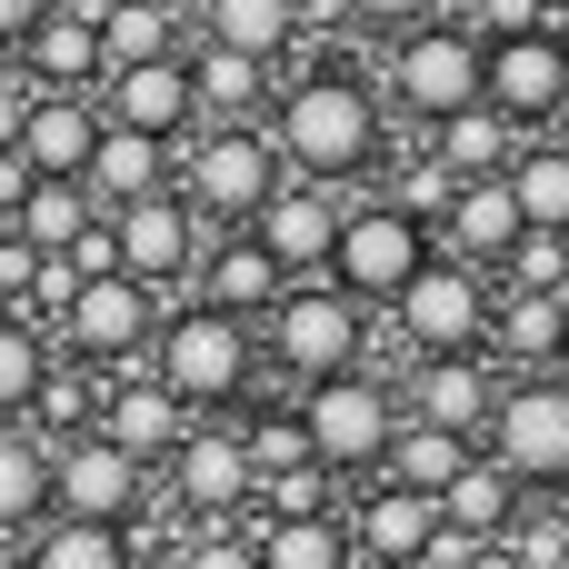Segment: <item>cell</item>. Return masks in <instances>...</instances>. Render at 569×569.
Here are the masks:
<instances>
[{
  "instance_id": "obj_37",
  "label": "cell",
  "mask_w": 569,
  "mask_h": 569,
  "mask_svg": "<svg viewBox=\"0 0 569 569\" xmlns=\"http://www.w3.org/2000/svg\"><path fill=\"white\" fill-rule=\"evenodd\" d=\"M40 370H50V340H40L20 310H0V420H30V390H40Z\"/></svg>"
},
{
  "instance_id": "obj_38",
  "label": "cell",
  "mask_w": 569,
  "mask_h": 569,
  "mask_svg": "<svg viewBox=\"0 0 569 569\" xmlns=\"http://www.w3.org/2000/svg\"><path fill=\"white\" fill-rule=\"evenodd\" d=\"M500 280H510V290H569V230L530 220V230H520V250L500 260Z\"/></svg>"
},
{
  "instance_id": "obj_1",
  "label": "cell",
  "mask_w": 569,
  "mask_h": 569,
  "mask_svg": "<svg viewBox=\"0 0 569 569\" xmlns=\"http://www.w3.org/2000/svg\"><path fill=\"white\" fill-rule=\"evenodd\" d=\"M270 140H280V160L300 170V180H360V170H380V150H390V120H380V90L370 80H350V70H310V80H290L280 100H270Z\"/></svg>"
},
{
  "instance_id": "obj_16",
  "label": "cell",
  "mask_w": 569,
  "mask_h": 569,
  "mask_svg": "<svg viewBox=\"0 0 569 569\" xmlns=\"http://www.w3.org/2000/svg\"><path fill=\"white\" fill-rule=\"evenodd\" d=\"M20 70H30L40 90H90V80L110 70V50H100V0H50L40 30L20 40Z\"/></svg>"
},
{
  "instance_id": "obj_3",
  "label": "cell",
  "mask_w": 569,
  "mask_h": 569,
  "mask_svg": "<svg viewBox=\"0 0 569 569\" xmlns=\"http://www.w3.org/2000/svg\"><path fill=\"white\" fill-rule=\"evenodd\" d=\"M260 350H270V370H290L300 390L330 380V370H360V350H370V300H350L330 270H300V280L260 310Z\"/></svg>"
},
{
  "instance_id": "obj_10",
  "label": "cell",
  "mask_w": 569,
  "mask_h": 569,
  "mask_svg": "<svg viewBox=\"0 0 569 569\" xmlns=\"http://www.w3.org/2000/svg\"><path fill=\"white\" fill-rule=\"evenodd\" d=\"M50 510L60 520H140L150 510V460H130L110 430H80V440H60L50 450Z\"/></svg>"
},
{
  "instance_id": "obj_17",
  "label": "cell",
  "mask_w": 569,
  "mask_h": 569,
  "mask_svg": "<svg viewBox=\"0 0 569 569\" xmlns=\"http://www.w3.org/2000/svg\"><path fill=\"white\" fill-rule=\"evenodd\" d=\"M520 520H530V480H520L500 450H470L460 480L440 490V530H460V540H510Z\"/></svg>"
},
{
  "instance_id": "obj_25",
  "label": "cell",
  "mask_w": 569,
  "mask_h": 569,
  "mask_svg": "<svg viewBox=\"0 0 569 569\" xmlns=\"http://www.w3.org/2000/svg\"><path fill=\"white\" fill-rule=\"evenodd\" d=\"M90 190H100V210L170 190V140H160V130H130V120H100V140H90Z\"/></svg>"
},
{
  "instance_id": "obj_6",
  "label": "cell",
  "mask_w": 569,
  "mask_h": 569,
  "mask_svg": "<svg viewBox=\"0 0 569 569\" xmlns=\"http://www.w3.org/2000/svg\"><path fill=\"white\" fill-rule=\"evenodd\" d=\"M490 310H500V270H480V260H420V280L390 300V320H400V340L430 360V350H490Z\"/></svg>"
},
{
  "instance_id": "obj_12",
  "label": "cell",
  "mask_w": 569,
  "mask_h": 569,
  "mask_svg": "<svg viewBox=\"0 0 569 569\" xmlns=\"http://www.w3.org/2000/svg\"><path fill=\"white\" fill-rule=\"evenodd\" d=\"M490 110H510L520 130H550L569 110V30L560 20L490 40Z\"/></svg>"
},
{
  "instance_id": "obj_31",
  "label": "cell",
  "mask_w": 569,
  "mask_h": 569,
  "mask_svg": "<svg viewBox=\"0 0 569 569\" xmlns=\"http://www.w3.org/2000/svg\"><path fill=\"white\" fill-rule=\"evenodd\" d=\"M470 450H480V440H470V430H450V420H420V410H410V420H400V440H390V460H380V470H390V480H400V490H430V500H440V490H450V480H460V460H470Z\"/></svg>"
},
{
  "instance_id": "obj_45",
  "label": "cell",
  "mask_w": 569,
  "mask_h": 569,
  "mask_svg": "<svg viewBox=\"0 0 569 569\" xmlns=\"http://www.w3.org/2000/svg\"><path fill=\"white\" fill-rule=\"evenodd\" d=\"M40 10H50V0H0V50H10V60H20V40L40 30Z\"/></svg>"
},
{
  "instance_id": "obj_13",
  "label": "cell",
  "mask_w": 569,
  "mask_h": 569,
  "mask_svg": "<svg viewBox=\"0 0 569 569\" xmlns=\"http://www.w3.org/2000/svg\"><path fill=\"white\" fill-rule=\"evenodd\" d=\"M120 270L170 290V280H200V210L180 190H150V200H120Z\"/></svg>"
},
{
  "instance_id": "obj_28",
  "label": "cell",
  "mask_w": 569,
  "mask_h": 569,
  "mask_svg": "<svg viewBox=\"0 0 569 569\" xmlns=\"http://www.w3.org/2000/svg\"><path fill=\"white\" fill-rule=\"evenodd\" d=\"M420 140H430L460 180H490V170H510V160H520V120H510V110H490V100L450 110V120H440V130H420Z\"/></svg>"
},
{
  "instance_id": "obj_2",
  "label": "cell",
  "mask_w": 569,
  "mask_h": 569,
  "mask_svg": "<svg viewBox=\"0 0 569 569\" xmlns=\"http://www.w3.org/2000/svg\"><path fill=\"white\" fill-rule=\"evenodd\" d=\"M150 370L190 400V410H230V400H250V370H260V330H250V310H230V300H180V310H160V340H150Z\"/></svg>"
},
{
  "instance_id": "obj_46",
  "label": "cell",
  "mask_w": 569,
  "mask_h": 569,
  "mask_svg": "<svg viewBox=\"0 0 569 569\" xmlns=\"http://www.w3.org/2000/svg\"><path fill=\"white\" fill-rule=\"evenodd\" d=\"M460 569H530V560H520V540H470Z\"/></svg>"
},
{
  "instance_id": "obj_49",
  "label": "cell",
  "mask_w": 569,
  "mask_h": 569,
  "mask_svg": "<svg viewBox=\"0 0 569 569\" xmlns=\"http://www.w3.org/2000/svg\"><path fill=\"white\" fill-rule=\"evenodd\" d=\"M550 569H569V560H550Z\"/></svg>"
},
{
  "instance_id": "obj_9",
  "label": "cell",
  "mask_w": 569,
  "mask_h": 569,
  "mask_svg": "<svg viewBox=\"0 0 569 569\" xmlns=\"http://www.w3.org/2000/svg\"><path fill=\"white\" fill-rule=\"evenodd\" d=\"M60 340H70V360H90V370H110V360H150V340H160V290L130 280V270L80 280V290L60 300Z\"/></svg>"
},
{
  "instance_id": "obj_22",
  "label": "cell",
  "mask_w": 569,
  "mask_h": 569,
  "mask_svg": "<svg viewBox=\"0 0 569 569\" xmlns=\"http://www.w3.org/2000/svg\"><path fill=\"white\" fill-rule=\"evenodd\" d=\"M100 100L90 90H30V120H20V160L30 170H80L90 180V140H100Z\"/></svg>"
},
{
  "instance_id": "obj_29",
  "label": "cell",
  "mask_w": 569,
  "mask_h": 569,
  "mask_svg": "<svg viewBox=\"0 0 569 569\" xmlns=\"http://www.w3.org/2000/svg\"><path fill=\"white\" fill-rule=\"evenodd\" d=\"M250 520H260V569H350L360 560V540H350L340 510H300V520L250 510Z\"/></svg>"
},
{
  "instance_id": "obj_39",
  "label": "cell",
  "mask_w": 569,
  "mask_h": 569,
  "mask_svg": "<svg viewBox=\"0 0 569 569\" xmlns=\"http://www.w3.org/2000/svg\"><path fill=\"white\" fill-rule=\"evenodd\" d=\"M240 440H250L260 480H270V470H300V460H320V450H310V420H300V410H260V420H250Z\"/></svg>"
},
{
  "instance_id": "obj_33",
  "label": "cell",
  "mask_w": 569,
  "mask_h": 569,
  "mask_svg": "<svg viewBox=\"0 0 569 569\" xmlns=\"http://www.w3.org/2000/svg\"><path fill=\"white\" fill-rule=\"evenodd\" d=\"M30 430L60 450V440H80V430H100V390H90V360H50L40 370V390H30Z\"/></svg>"
},
{
  "instance_id": "obj_27",
  "label": "cell",
  "mask_w": 569,
  "mask_h": 569,
  "mask_svg": "<svg viewBox=\"0 0 569 569\" xmlns=\"http://www.w3.org/2000/svg\"><path fill=\"white\" fill-rule=\"evenodd\" d=\"M190 80H200V120H260V100H270V60L230 50V40H200Z\"/></svg>"
},
{
  "instance_id": "obj_48",
  "label": "cell",
  "mask_w": 569,
  "mask_h": 569,
  "mask_svg": "<svg viewBox=\"0 0 569 569\" xmlns=\"http://www.w3.org/2000/svg\"><path fill=\"white\" fill-rule=\"evenodd\" d=\"M560 550H569V510H560Z\"/></svg>"
},
{
  "instance_id": "obj_43",
  "label": "cell",
  "mask_w": 569,
  "mask_h": 569,
  "mask_svg": "<svg viewBox=\"0 0 569 569\" xmlns=\"http://www.w3.org/2000/svg\"><path fill=\"white\" fill-rule=\"evenodd\" d=\"M430 10H440V0H350V20H360V30H390V40H400L410 20H430Z\"/></svg>"
},
{
  "instance_id": "obj_50",
  "label": "cell",
  "mask_w": 569,
  "mask_h": 569,
  "mask_svg": "<svg viewBox=\"0 0 569 569\" xmlns=\"http://www.w3.org/2000/svg\"><path fill=\"white\" fill-rule=\"evenodd\" d=\"M560 120H569V110H560Z\"/></svg>"
},
{
  "instance_id": "obj_30",
  "label": "cell",
  "mask_w": 569,
  "mask_h": 569,
  "mask_svg": "<svg viewBox=\"0 0 569 569\" xmlns=\"http://www.w3.org/2000/svg\"><path fill=\"white\" fill-rule=\"evenodd\" d=\"M50 520V440L30 420H0V540Z\"/></svg>"
},
{
  "instance_id": "obj_42",
  "label": "cell",
  "mask_w": 569,
  "mask_h": 569,
  "mask_svg": "<svg viewBox=\"0 0 569 569\" xmlns=\"http://www.w3.org/2000/svg\"><path fill=\"white\" fill-rule=\"evenodd\" d=\"M540 20H560V0H470L480 40H510V30H540Z\"/></svg>"
},
{
  "instance_id": "obj_5",
  "label": "cell",
  "mask_w": 569,
  "mask_h": 569,
  "mask_svg": "<svg viewBox=\"0 0 569 569\" xmlns=\"http://www.w3.org/2000/svg\"><path fill=\"white\" fill-rule=\"evenodd\" d=\"M280 170H290V160H280L270 130H250V120H210L200 150H190V170H180V200H190L210 230H250V220L270 210Z\"/></svg>"
},
{
  "instance_id": "obj_41",
  "label": "cell",
  "mask_w": 569,
  "mask_h": 569,
  "mask_svg": "<svg viewBox=\"0 0 569 569\" xmlns=\"http://www.w3.org/2000/svg\"><path fill=\"white\" fill-rule=\"evenodd\" d=\"M450 200H460V170H450L440 150H430L420 170H400V210H410V220H450Z\"/></svg>"
},
{
  "instance_id": "obj_40",
  "label": "cell",
  "mask_w": 569,
  "mask_h": 569,
  "mask_svg": "<svg viewBox=\"0 0 569 569\" xmlns=\"http://www.w3.org/2000/svg\"><path fill=\"white\" fill-rule=\"evenodd\" d=\"M180 569H260V520L240 510V530L220 520V530H200L190 550H180Z\"/></svg>"
},
{
  "instance_id": "obj_19",
  "label": "cell",
  "mask_w": 569,
  "mask_h": 569,
  "mask_svg": "<svg viewBox=\"0 0 569 569\" xmlns=\"http://www.w3.org/2000/svg\"><path fill=\"white\" fill-rule=\"evenodd\" d=\"M100 430L130 450V460H150V470H170V450L190 440V400L160 380V370H140V380H120L110 400H100Z\"/></svg>"
},
{
  "instance_id": "obj_20",
  "label": "cell",
  "mask_w": 569,
  "mask_h": 569,
  "mask_svg": "<svg viewBox=\"0 0 569 569\" xmlns=\"http://www.w3.org/2000/svg\"><path fill=\"white\" fill-rule=\"evenodd\" d=\"M430 530H440V500H430V490H400V480H380V490L350 510V540H360L370 569H420L430 560Z\"/></svg>"
},
{
  "instance_id": "obj_32",
  "label": "cell",
  "mask_w": 569,
  "mask_h": 569,
  "mask_svg": "<svg viewBox=\"0 0 569 569\" xmlns=\"http://www.w3.org/2000/svg\"><path fill=\"white\" fill-rule=\"evenodd\" d=\"M20 569H140V540H130L120 520H60V510H50Z\"/></svg>"
},
{
  "instance_id": "obj_24",
  "label": "cell",
  "mask_w": 569,
  "mask_h": 569,
  "mask_svg": "<svg viewBox=\"0 0 569 569\" xmlns=\"http://www.w3.org/2000/svg\"><path fill=\"white\" fill-rule=\"evenodd\" d=\"M490 350L520 360V370H560V360H569V290H510V280H500Z\"/></svg>"
},
{
  "instance_id": "obj_7",
  "label": "cell",
  "mask_w": 569,
  "mask_h": 569,
  "mask_svg": "<svg viewBox=\"0 0 569 569\" xmlns=\"http://www.w3.org/2000/svg\"><path fill=\"white\" fill-rule=\"evenodd\" d=\"M420 260H430V220H410L400 200H360V210H340V250H330V280H340L350 300L390 310V300L420 280Z\"/></svg>"
},
{
  "instance_id": "obj_23",
  "label": "cell",
  "mask_w": 569,
  "mask_h": 569,
  "mask_svg": "<svg viewBox=\"0 0 569 569\" xmlns=\"http://www.w3.org/2000/svg\"><path fill=\"white\" fill-rule=\"evenodd\" d=\"M450 250L460 260H480V270H500L510 250H520V230H530V210H520V190H510V170H490V180H460V200H450Z\"/></svg>"
},
{
  "instance_id": "obj_26",
  "label": "cell",
  "mask_w": 569,
  "mask_h": 569,
  "mask_svg": "<svg viewBox=\"0 0 569 569\" xmlns=\"http://www.w3.org/2000/svg\"><path fill=\"white\" fill-rule=\"evenodd\" d=\"M200 290L260 320V310L290 290V270H280V250H270L260 230H220V250H200Z\"/></svg>"
},
{
  "instance_id": "obj_15",
  "label": "cell",
  "mask_w": 569,
  "mask_h": 569,
  "mask_svg": "<svg viewBox=\"0 0 569 569\" xmlns=\"http://www.w3.org/2000/svg\"><path fill=\"white\" fill-rule=\"evenodd\" d=\"M100 110H110V120H130V130H160V140H180V130L200 120L190 50H160V60H120V70H100Z\"/></svg>"
},
{
  "instance_id": "obj_8",
  "label": "cell",
  "mask_w": 569,
  "mask_h": 569,
  "mask_svg": "<svg viewBox=\"0 0 569 569\" xmlns=\"http://www.w3.org/2000/svg\"><path fill=\"white\" fill-rule=\"evenodd\" d=\"M300 420H310V450H320L330 470H380L390 440H400V400H390V380H370V370L310 380V390H300Z\"/></svg>"
},
{
  "instance_id": "obj_14",
  "label": "cell",
  "mask_w": 569,
  "mask_h": 569,
  "mask_svg": "<svg viewBox=\"0 0 569 569\" xmlns=\"http://www.w3.org/2000/svg\"><path fill=\"white\" fill-rule=\"evenodd\" d=\"M170 500H180L190 520H240V510L260 500L250 440H240V430H190V440L170 450Z\"/></svg>"
},
{
  "instance_id": "obj_47",
  "label": "cell",
  "mask_w": 569,
  "mask_h": 569,
  "mask_svg": "<svg viewBox=\"0 0 569 569\" xmlns=\"http://www.w3.org/2000/svg\"><path fill=\"white\" fill-rule=\"evenodd\" d=\"M20 190H30V160H20V150H0V220L20 210Z\"/></svg>"
},
{
  "instance_id": "obj_36",
  "label": "cell",
  "mask_w": 569,
  "mask_h": 569,
  "mask_svg": "<svg viewBox=\"0 0 569 569\" xmlns=\"http://www.w3.org/2000/svg\"><path fill=\"white\" fill-rule=\"evenodd\" d=\"M510 190H520V210H530V220L569 230V140H520V160H510Z\"/></svg>"
},
{
  "instance_id": "obj_21",
  "label": "cell",
  "mask_w": 569,
  "mask_h": 569,
  "mask_svg": "<svg viewBox=\"0 0 569 569\" xmlns=\"http://www.w3.org/2000/svg\"><path fill=\"white\" fill-rule=\"evenodd\" d=\"M490 400H500V370H490V350H430L420 370H410V410L420 420H450V430H490Z\"/></svg>"
},
{
  "instance_id": "obj_35",
  "label": "cell",
  "mask_w": 569,
  "mask_h": 569,
  "mask_svg": "<svg viewBox=\"0 0 569 569\" xmlns=\"http://www.w3.org/2000/svg\"><path fill=\"white\" fill-rule=\"evenodd\" d=\"M100 50H110V70L180 50V0H100Z\"/></svg>"
},
{
  "instance_id": "obj_18",
  "label": "cell",
  "mask_w": 569,
  "mask_h": 569,
  "mask_svg": "<svg viewBox=\"0 0 569 569\" xmlns=\"http://www.w3.org/2000/svg\"><path fill=\"white\" fill-rule=\"evenodd\" d=\"M250 230H260V240L280 250V270L300 280V270H330V250H340V200H330V180H280Z\"/></svg>"
},
{
  "instance_id": "obj_44",
  "label": "cell",
  "mask_w": 569,
  "mask_h": 569,
  "mask_svg": "<svg viewBox=\"0 0 569 569\" xmlns=\"http://www.w3.org/2000/svg\"><path fill=\"white\" fill-rule=\"evenodd\" d=\"M20 120H30V90H20V60L0 50V150H20Z\"/></svg>"
},
{
  "instance_id": "obj_11",
  "label": "cell",
  "mask_w": 569,
  "mask_h": 569,
  "mask_svg": "<svg viewBox=\"0 0 569 569\" xmlns=\"http://www.w3.org/2000/svg\"><path fill=\"white\" fill-rule=\"evenodd\" d=\"M530 490H569V380H500L480 430Z\"/></svg>"
},
{
  "instance_id": "obj_34",
  "label": "cell",
  "mask_w": 569,
  "mask_h": 569,
  "mask_svg": "<svg viewBox=\"0 0 569 569\" xmlns=\"http://www.w3.org/2000/svg\"><path fill=\"white\" fill-rule=\"evenodd\" d=\"M200 30H210V40H230V50L290 60V40H300V0H210V10H200Z\"/></svg>"
},
{
  "instance_id": "obj_51",
  "label": "cell",
  "mask_w": 569,
  "mask_h": 569,
  "mask_svg": "<svg viewBox=\"0 0 569 569\" xmlns=\"http://www.w3.org/2000/svg\"><path fill=\"white\" fill-rule=\"evenodd\" d=\"M560 10H569V0H560Z\"/></svg>"
},
{
  "instance_id": "obj_4",
  "label": "cell",
  "mask_w": 569,
  "mask_h": 569,
  "mask_svg": "<svg viewBox=\"0 0 569 569\" xmlns=\"http://www.w3.org/2000/svg\"><path fill=\"white\" fill-rule=\"evenodd\" d=\"M390 100L440 130L450 110L490 100V40H480L470 20H410L400 50H390Z\"/></svg>"
}]
</instances>
